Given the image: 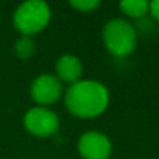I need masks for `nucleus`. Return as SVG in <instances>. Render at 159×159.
Instances as JSON below:
<instances>
[{
	"instance_id": "nucleus-10",
	"label": "nucleus",
	"mask_w": 159,
	"mask_h": 159,
	"mask_svg": "<svg viewBox=\"0 0 159 159\" xmlns=\"http://www.w3.org/2000/svg\"><path fill=\"white\" fill-rule=\"evenodd\" d=\"M70 7L78 10L80 13H91L100 7V2H97V0H75V2H70Z\"/></svg>"
},
{
	"instance_id": "nucleus-11",
	"label": "nucleus",
	"mask_w": 159,
	"mask_h": 159,
	"mask_svg": "<svg viewBox=\"0 0 159 159\" xmlns=\"http://www.w3.org/2000/svg\"><path fill=\"white\" fill-rule=\"evenodd\" d=\"M150 14L153 16L154 20L159 22V0H153V2H150Z\"/></svg>"
},
{
	"instance_id": "nucleus-1",
	"label": "nucleus",
	"mask_w": 159,
	"mask_h": 159,
	"mask_svg": "<svg viewBox=\"0 0 159 159\" xmlns=\"http://www.w3.org/2000/svg\"><path fill=\"white\" fill-rule=\"evenodd\" d=\"M64 103L72 116L80 119H94L103 114L108 108L109 92L100 81L80 80L67 89Z\"/></svg>"
},
{
	"instance_id": "nucleus-3",
	"label": "nucleus",
	"mask_w": 159,
	"mask_h": 159,
	"mask_svg": "<svg viewBox=\"0 0 159 159\" xmlns=\"http://www.w3.org/2000/svg\"><path fill=\"white\" fill-rule=\"evenodd\" d=\"M52 19V10L45 2L30 0L17 7L13 16L14 28L22 36H33L42 31Z\"/></svg>"
},
{
	"instance_id": "nucleus-4",
	"label": "nucleus",
	"mask_w": 159,
	"mask_h": 159,
	"mask_svg": "<svg viewBox=\"0 0 159 159\" xmlns=\"http://www.w3.org/2000/svg\"><path fill=\"white\" fill-rule=\"evenodd\" d=\"M25 129L36 137H50L59 128L58 116L44 106H34L28 109L24 116Z\"/></svg>"
},
{
	"instance_id": "nucleus-5",
	"label": "nucleus",
	"mask_w": 159,
	"mask_h": 159,
	"mask_svg": "<svg viewBox=\"0 0 159 159\" xmlns=\"http://www.w3.org/2000/svg\"><path fill=\"white\" fill-rule=\"evenodd\" d=\"M30 94L31 98L39 105V106H50L56 103L61 95H62V83L56 78V75L52 73H42L38 78L33 80L30 86Z\"/></svg>"
},
{
	"instance_id": "nucleus-7",
	"label": "nucleus",
	"mask_w": 159,
	"mask_h": 159,
	"mask_svg": "<svg viewBox=\"0 0 159 159\" xmlns=\"http://www.w3.org/2000/svg\"><path fill=\"white\" fill-rule=\"evenodd\" d=\"M83 75V62L73 55H62L56 61V78L61 83H76Z\"/></svg>"
},
{
	"instance_id": "nucleus-2",
	"label": "nucleus",
	"mask_w": 159,
	"mask_h": 159,
	"mask_svg": "<svg viewBox=\"0 0 159 159\" xmlns=\"http://www.w3.org/2000/svg\"><path fill=\"white\" fill-rule=\"evenodd\" d=\"M105 47L116 58L131 55L137 45V30L125 19L116 17L106 22L102 33Z\"/></svg>"
},
{
	"instance_id": "nucleus-8",
	"label": "nucleus",
	"mask_w": 159,
	"mask_h": 159,
	"mask_svg": "<svg viewBox=\"0 0 159 159\" xmlns=\"http://www.w3.org/2000/svg\"><path fill=\"white\" fill-rule=\"evenodd\" d=\"M119 7L126 16L133 19H142L150 13V2L147 0H123Z\"/></svg>"
},
{
	"instance_id": "nucleus-6",
	"label": "nucleus",
	"mask_w": 159,
	"mask_h": 159,
	"mask_svg": "<svg viewBox=\"0 0 159 159\" xmlns=\"http://www.w3.org/2000/svg\"><path fill=\"white\" fill-rule=\"evenodd\" d=\"M78 153L83 159H109L112 143L106 134L100 131H88L78 139Z\"/></svg>"
},
{
	"instance_id": "nucleus-9",
	"label": "nucleus",
	"mask_w": 159,
	"mask_h": 159,
	"mask_svg": "<svg viewBox=\"0 0 159 159\" xmlns=\"http://www.w3.org/2000/svg\"><path fill=\"white\" fill-rule=\"evenodd\" d=\"M34 50H36V44L30 36H20L14 44V53L20 59L31 58L34 55Z\"/></svg>"
}]
</instances>
